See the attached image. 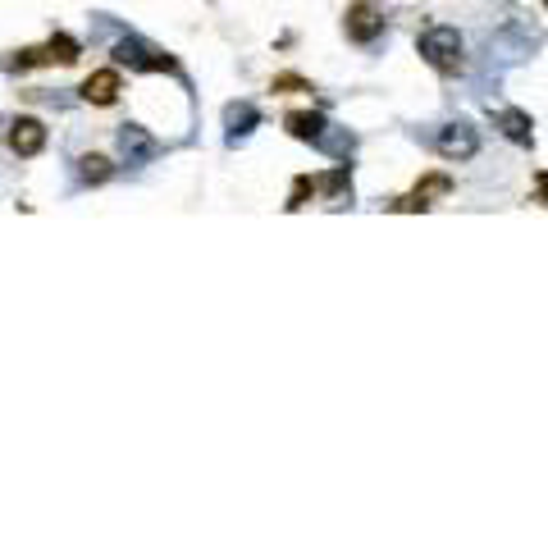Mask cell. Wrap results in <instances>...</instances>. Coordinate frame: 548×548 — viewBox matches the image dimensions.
<instances>
[{
    "label": "cell",
    "mask_w": 548,
    "mask_h": 548,
    "mask_svg": "<svg viewBox=\"0 0 548 548\" xmlns=\"http://www.w3.org/2000/svg\"><path fill=\"white\" fill-rule=\"evenodd\" d=\"M416 51H420V60L435 69L439 78H457L461 64H466V42H461V32L448 28V23H429V28H420Z\"/></svg>",
    "instance_id": "obj_1"
},
{
    "label": "cell",
    "mask_w": 548,
    "mask_h": 548,
    "mask_svg": "<svg viewBox=\"0 0 548 548\" xmlns=\"http://www.w3.org/2000/svg\"><path fill=\"white\" fill-rule=\"evenodd\" d=\"M78 55H83V46L73 42L69 32H55L46 46H28V51H14L0 60V69H37V64H78Z\"/></svg>",
    "instance_id": "obj_2"
},
{
    "label": "cell",
    "mask_w": 548,
    "mask_h": 548,
    "mask_svg": "<svg viewBox=\"0 0 548 548\" xmlns=\"http://www.w3.org/2000/svg\"><path fill=\"white\" fill-rule=\"evenodd\" d=\"M114 64H129L137 73H179V60L165 55L161 46L142 42V37H120L114 42Z\"/></svg>",
    "instance_id": "obj_3"
},
{
    "label": "cell",
    "mask_w": 548,
    "mask_h": 548,
    "mask_svg": "<svg viewBox=\"0 0 548 548\" xmlns=\"http://www.w3.org/2000/svg\"><path fill=\"white\" fill-rule=\"evenodd\" d=\"M384 28H388V19L375 0H357V5H347V14H343V32H347V42H357V46H375L384 37Z\"/></svg>",
    "instance_id": "obj_4"
},
{
    "label": "cell",
    "mask_w": 548,
    "mask_h": 548,
    "mask_svg": "<svg viewBox=\"0 0 548 548\" xmlns=\"http://www.w3.org/2000/svg\"><path fill=\"white\" fill-rule=\"evenodd\" d=\"M435 151L444 155V161H476L480 155V133L466 124V120H453V124H444L439 133H435Z\"/></svg>",
    "instance_id": "obj_5"
},
{
    "label": "cell",
    "mask_w": 548,
    "mask_h": 548,
    "mask_svg": "<svg viewBox=\"0 0 548 548\" xmlns=\"http://www.w3.org/2000/svg\"><path fill=\"white\" fill-rule=\"evenodd\" d=\"M120 155L129 161V170H142V165H151L155 155H161V142H155L142 124H124L120 129Z\"/></svg>",
    "instance_id": "obj_6"
},
{
    "label": "cell",
    "mask_w": 548,
    "mask_h": 548,
    "mask_svg": "<svg viewBox=\"0 0 548 548\" xmlns=\"http://www.w3.org/2000/svg\"><path fill=\"white\" fill-rule=\"evenodd\" d=\"M10 151L23 155V161L42 155L46 151V124L37 120V114H19V120L10 124Z\"/></svg>",
    "instance_id": "obj_7"
},
{
    "label": "cell",
    "mask_w": 548,
    "mask_h": 548,
    "mask_svg": "<svg viewBox=\"0 0 548 548\" xmlns=\"http://www.w3.org/2000/svg\"><path fill=\"white\" fill-rule=\"evenodd\" d=\"M78 92H83V101L87 105H114V101H120V92H124V78H120V69H96V73H87L83 78V87H78Z\"/></svg>",
    "instance_id": "obj_8"
},
{
    "label": "cell",
    "mask_w": 548,
    "mask_h": 548,
    "mask_svg": "<svg viewBox=\"0 0 548 548\" xmlns=\"http://www.w3.org/2000/svg\"><path fill=\"white\" fill-rule=\"evenodd\" d=\"M448 192H453V179H448V174H425V179L416 183L411 197H398V202H394V211H429L439 197H448Z\"/></svg>",
    "instance_id": "obj_9"
},
{
    "label": "cell",
    "mask_w": 548,
    "mask_h": 548,
    "mask_svg": "<svg viewBox=\"0 0 548 548\" xmlns=\"http://www.w3.org/2000/svg\"><path fill=\"white\" fill-rule=\"evenodd\" d=\"M256 124H261V110H256L252 101H233V105H224V142H228V146L247 142Z\"/></svg>",
    "instance_id": "obj_10"
},
{
    "label": "cell",
    "mask_w": 548,
    "mask_h": 548,
    "mask_svg": "<svg viewBox=\"0 0 548 548\" xmlns=\"http://www.w3.org/2000/svg\"><path fill=\"white\" fill-rule=\"evenodd\" d=\"M284 129H288L297 142H311V146H316V142L325 137L329 120H325L320 110H288V114H284Z\"/></svg>",
    "instance_id": "obj_11"
},
{
    "label": "cell",
    "mask_w": 548,
    "mask_h": 548,
    "mask_svg": "<svg viewBox=\"0 0 548 548\" xmlns=\"http://www.w3.org/2000/svg\"><path fill=\"white\" fill-rule=\"evenodd\" d=\"M494 124L502 129V137H507V142H517V146H535V120H530L526 110H512V105H507V110H494Z\"/></svg>",
    "instance_id": "obj_12"
},
{
    "label": "cell",
    "mask_w": 548,
    "mask_h": 548,
    "mask_svg": "<svg viewBox=\"0 0 548 548\" xmlns=\"http://www.w3.org/2000/svg\"><path fill=\"white\" fill-rule=\"evenodd\" d=\"M316 192H325V197H334V202L352 197V165H347V161H338L329 174H320V179H316Z\"/></svg>",
    "instance_id": "obj_13"
},
{
    "label": "cell",
    "mask_w": 548,
    "mask_h": 548,
    "mask_svg": "<svg viewBox=\"0 0 548 548\" xmlns=\"http://www.w3.org/2000/svg\"><path fill=\"white\" fill-rule=\"evenodd\" d=\"M316 151L334 155V161H352V151H357V137H352L347 129H338V124H329V129H325V137L316 142Z\"/></svg>",
    "instance_id": "obj_14"
},
{
    "label": "cell",
    "mask_w": 548,
    "mask_h": 548,
    "mask_svg": "<svg viewBox=\"0 0 548 548\" xmlns=\"http://www.w3.org/2000/svg\"><path fill=\"white\" fill-rule=\"evenodd\" d=\"M78 179H83L87 187H96V183H110L114 179V165L105 161V155H83V161H78Z\"/></svg>",
    "instance_id": "obj_15"
},
{
    "label": "cell",
    "mask_w": 548,
    "mask_h": 548,
    "mask_svg": "<svg viewBox=\"0 0 548 548\" xmlns=\"http://www.w3.org/2000/svg\"><path fill=\"white\" fill-rule=\"evenodd\" d=\"M306 197H316V179H311V174H297L284 206H288V211H302V206H306Z\"/></svg>",
    "instance_id": "obj_16"
},
{
    "label": "cell",
    "mask_w": 548,
    "mask_h": 548,
    "mask_svg": "<svg viewBox=\"0 0 548 548\" xmlns=\"http://www.w3.org/2000/svg\"><path fill=\"white\" fill-rule=\"evenodd\" d=\"M270 92H316V87H311V83H306L302 73H274Z\"/></svg>",
    "instance_id": "obj_17"
}]
</instances>
